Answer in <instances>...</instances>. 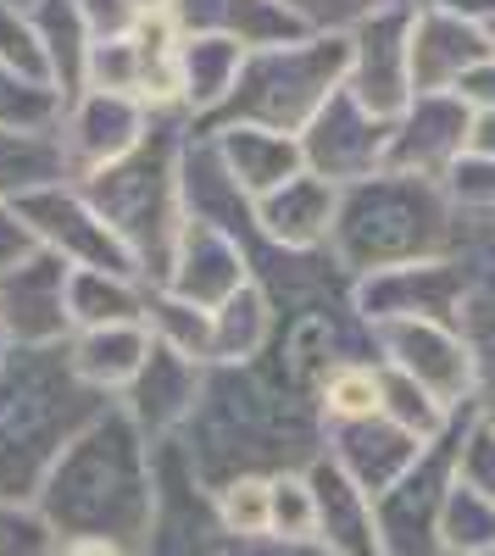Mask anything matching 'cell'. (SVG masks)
I'll use <instances>...</instances> for the list:
<instances>
[{
  "label": "cell",
  "mask_w": 495,
  "mask_h": 556,
  "mask_svg": "<svg viewBox=\"0 0 495 556\" xmlns=\"http://www.w3.org/2000/svg\"><path fill=\"white\" fill-rule=\"evenodd\" d=\"M178 434H185L178 445L206 490H223L245 473H295L301 462L312 468L323 456L318 401L262 356L240 367H212L201 379L190 424Z\"/></svg>",
  "instance_id": "1"
},
{
  "label": "cell",
  "mask_w": 495,
  "mask_h": 556,
  "mask_svg": "<svg viewBox=\"0 0 495 556\" xmlns=\"http://www.w3.org/2000/svg\"><path fill=\"white\" fill-rule=\"evenodd\" d=\"M39 518L56 540H106L117 551H140L156 518V479L145 434L123 406H106L89 429H78L39 484Z\"/></svg>",
  "instance_id": "2"
},
{
  "label": "cell",
  "mask_w": 495,
  "mask_h": 556,
  "mask_svg": "<svg viewBox=\"0 0 495 556\" xmlns=\"http://www.w3.org/2000/svg\"><path fill=\"white\" fill-rule=\"evenodd\" d=\"M462 206L445 195L440 178H407V173H373L363 184L340 190L329 256L351 273H390L412 262H440L457 245Z\"/></svg>",
  "instance_id": "3"
},
{
  "label": "cell",
  "mask_w": 495,
  "mask_h": 556,
  "mask_svg": "<svg viewBox=\"0 0 495 556\" xmlns=\"http://www.w3.org/2000/svg\"><path fill=\"white\" fill-rule=\"evenodd\" d=\"M106 412V395L73 379L67 351H12L0 367V501L45 484L62 445Z\"/></svg>",
  "instance_id": "4"
},
{
  "label": "cell",
  "mask_w": 495,
  "mask_h": 556,
  "mask_svg": "<svg viewBox=\"0 0 495 556\" xmlns=\"http://www.w3.org/2000/svg\"><path fill=\"white\" fill-rule=\"evenodd\" d=\"M178 151L185 139L173 134V112L151 117V134L123 162L78 178V195L101 212V223L134 251L140 278H167L178 228H185V195H178Z\"/></svg>",
  "instance_id": "5"
},
{
  "label": "cell",
  "mask_w": 495,
  "mask_h": 556,
  "mask_svg": "<svg viewBox=\"0 0 495 556\" xmlns=\"http://www.w3.org/2000/svg\"><path fill=\"white\" fill-rule=\"evenodd\" d=\"M351 67V39L345 34H306L290 45H267V51H245L240 78L206 123L195 128H267V134H290L323 112V101L345 84Z\"/></svg>",
  "instance_id": "6"
},
{
  "label": "cell",
  "mask_w": 495,
  "mask_h": 556,
  "mask_svg": "<svg viewBox=\"0 0 495 556\" xmlns=\"http://www.w3.org/2000/svg\"><path fill=\"white\" fill-rule=\"evenodd\" d=\"M468 424H473V406H457L445 434L429 440L412 468L373 501L384 556H445L440 551V506H445V490L457 479V451H462Z\"/></svg>",
  "instance_id": "7"
},
{
  "label": "cell",
  "mask_w": 495,
  "mask_h": 556,
  "mask_svg": "<svg viewBox=\"0 0 495 556\" xmlns=\"http://www.w3.org/2000/svg\"><path fill=\"white\" fill-rule=\"evenodd\" d=\"M12 212L34 235V245L62 256L67 267H78V273H112V278H134V285H145L134 251L112 235V228L101 223V212L89 206L78 190H67V184H51V190H34V195L12 201Z\"/></svg>",
  "instance_id": "8"
},
{
  "label": "cell",
  "mask_w": 495,
  "mask_h": 556,
  "mask_svg": "<svg viewBox=\"0 0 495 556\" xmlns=\"http://www.w3.org/2000/svg\"><path fill=\"white\" fill-rule=\"evenodd\" d=\"M368 329H373V345L384 351L379 362L423 384L445 412L473 406V351L457 329L423 323V317H390V323H368Z\"/></svg>",
  "instance_id": "9"
},
{
  "label": "cell",
  "mask_w": 495,
  "mask_h": 556,
  "mask_svg": "<svg viewBox=\"0 0 495 556\" xmlns=\"http://www.w3.org/2000/svg\"><path fill=\"white\" fill-rule=\"evenodd\" d=\"M468 295H473L468 267L457 256H440V262H412V267H390V273L356 278V317L363 323L423 317V323H445V329L462 334Z\"/></svg>",
  "instance_id": "10"
},
{
  "label": "cell",
  "mask_w": 495,
  "mask_h": 556,
  "mask_svg": "<svg viewBox=\"0 0 495 556\" xmlns=\"http://www.w3.org/2000/svg\"><path fill=\"white\" fill-rule=\"evenodd\" d=\"M384 151H390V123L373 117L368 106H356V96L345 84L323 101V112L301 128L306 173L329 178L334 190H351V184L384 173Z\"/></svg>",
  "instance_id": "11"
},
{
  "label": "cell",
  "mask_w": 495,
  "mask_h": 556,
  "mask_svg": "<svg viewBox=\"0 0 495 556\" xmlns=\"http://www.w3.org/2000/svg\"><path fill=\"white\" fill-rule=\"evenodd\" d=\"M345 39H351L345 89L356 96V106H368L373 117L395 123L401 112L412 106V67H407L412 7H384V12L363 17Z\"/></svg>",
  "instance_id": "12"
},
{
  "label": "cell",
  "mask_w": 495,
  "mask_h": 556,
  "mask_svg": "<svg viewBox=\"0 0 495 556\" xmlns=\"http://www.w3.org/2000/svg\"><path fill=\"white\" fill-rule=\"evenodd\" d=\"M468 128H473V106L462 96H412V106L390 123L384 173L445 184V173L468 156Z\"/></svg>",
  "instance_id": "13"
},
{
  "label": "cell",
  "mask_w": 495,
  "mask_h": 556,
  "mask_svg": "<svg viewBox=\"0 0 495 556\" xmlns=\"http://www.w3.org/2000/svg\"><path fill=\"white\" fill-rule=\"evenodd\" d=\"M495 56L484 23L452 12V7H423L412 12L407 39V67H412V96H457V84Z\"/></svg>",
  "instance_id": "14"
},
{
  "label": "cell",
  "mask_w": 495,
  "mask_h": 556,
  "mask_svg": "<svg viewBox=\"0 0 495 556\" xmlns=\"http://www.w3.org/2000/svg\"><path fill=\"white\" fill-rule=\"evenodd\" d=\"M67 262L51 251H34L17 267L0 273V329L17 340V351L62 345L67 334Z\"/></svg>",
  "instance_id": "15"
},
{
  "label": "cell",
  "mask_w": 495,
  "mask_h": 556,
  "mask_svg": "<svg viewBox=\"0 0 495 556\" xmlns=\"http://www.w3.org/2000/svg\"><path fill=\"white\" fill-rule=\"evenodd\" d=\"M151 117L140 101L128 96H101V89H84L78 101H67L62 112V151H67V173L89 178L112 162H123L140 139L151 134Z\"/></svg>",
  "instance_id": "16"
},
{
  "label": "cell",
  "mask_w": 495,
  "mask_h": 556,
  "mask_svg": "<svg viewBox=\"0 0 495 556\" xmlns=\"http://www.w3.org/2000/svg\"><path fill=\"white\" fill-rule=\"evenodd\" d=\"M245 285H251V273H245L240 245L223 235V228L185 217V228H178V245H173V262H167V278H162V290L178 295V301H190V306H201V312H217L223 301L240 295Z\"/></svg>",
  "instance_id": "17"
},
{
  "label": "cell",
  "mask_w": 495,
  "mask_h": 556,
  "mask_svg": "<svg viewBox=\"0 0 495 556\" xmlns=\"http://www.w3.org/2000/svg\"><path fill=\"white\" fill-rule=\"evenodd\" d=\"M201 379H206L201 362L178 356V351H167V345H151L145 367H140V374H134V384L123 390L128 424L140 429L151 445H162L173 429L190 424V412H195V401H201Z\"/></svg>",
  "instance_id": "18"
},
{
  "label": "cell",
  "mask_w": 495,
  "mask_h": 556,
  "mask_svg": "<svg viewBox=\"0 0 495 556\" xmlns=\"http://www.w3.org/2000/svg\"><path fill=\"white\" fill-rule=\"evenodd\" d=\"M323 456L363 490L368 501H379L401 473L423 456V440H412L407 429H395L390 417H363V424H329V445Z\"/></svg>",
  "instance_id": "19"
},
{
  "label": "cell",
  "mask_w": 495,
  "mask_h": 556,
  "mask_svg": "<svg viewBox=\"0 0 495 556\" xmlns=\"http://www.w3.org/2000/svg\"><path fill=\"white\" fill-rule=\"evenodd\" d=\"M173 23H178V34L234 39L240 51H267V45H290V39L312 34L284 0H178Z\"/></svg>",
  "instance_id": "20"
},
{
  "label": "cell",
  "mask_w": 495,
  "mask_h": 556,
  "mask_svg": "<svg viewBox=\"0 0 495 556\" xmlns=\"http://www.w3.org/2000/svg\"><path fill=\"white\" fill-rule=\"evenodd\" d=\"M334 206H340V190L318 173H295L284 190L262 195L251 206L262 240H274L284 251H329V228H334Z\"/></svg>",
  "instance_id": "21"
},
{
  "label": "cell",
  "mask_w": 495,
  "mask_h": 556,
  "mask_svg": "<svg viewBox=\"0 0 495 556\" xmlns=\"http://www.w3.org/2000/svg\"><path fill=\"white\" fill-rule=\"evenodd\" d=\"M201 134H206V128H201ZM206 139H212L223 173L234 178V190H240L251 206H256L262 195L284 190L295 173H306L301 139H290V134H267V128H212Z\"/></svg>",
  "instance_id": "22"
},
{
  "label": "cell",
  "mask_w": 495,
  "mask_h": 556,
  "mask_svg": "<svg viewBox=\"0 0 495 556\" xmlns=\"http://www.w3.org/2000/svg\"><path fill=\"white\" fill-rule=\"evenodd\" d=\"M306 484H312V501H318V540H323L329 556H384L373 501L356 490L329 456H318L306 468Z\"/></svg>",
  "instance_id": "23"
},
{
  "label": "cell",
  "mask_w": 495,
  "mask_h": 556,
  "mask_svg": "<svg viewBox=\"0 0 495 556\" xmlns=\"http://www.w3.org/2000/svg\"><path fill=\"white\" fill-rule=\"evenodd\" d=\"M151 329L145 323H117V329H78L67 351V367H73V379L89 384L96 395H112V390H128L134 374L145 367L151 356Z\"/></svg>",
  "instance_id": "24"
},
{
  "label": "cell",
  "mask_w": 495,
  "mask_h": 556,
  "mask_svg": "<svg viewBox=\"0 0 495 556\" xmlns=\"http://www.w3.org/2000/svg\"><path fill=\"white\" fill-rule=\"evenodd\" d=\"M240 62H245V51L234 39L185 34L178 39V112H195V123H206L223 101H229Z\"/></svg>",
  "instance_id": "25"
},
{
  "label": "cell",
  "mask_w": 495,
  "mask_h": 556,
  "mask_svg": "<svg viewBox=\"0 0 495 556\" xmlns=\"http://www.w3.org/2000/svg\"><path fill=\"white\" fill-rule=\"evenodd\" d=\"M67 151L62 134H17L0 128V206H12L34 190H51V184H67Z\"/></svg>",
  "instance_id": "26"
},
{
  "label": "cell",
  "mask_w": 495,
  "mask_h": 556,
  "mask_svg": "<svg viewBox=\"0 0 495 556\" xmlns=\"http://www.w3.org/2000/svg\"><path fill=\"white\" fill-rule=\"evenodd\" d=\"M279 334V317L267 306V295L256 285H245L240 295H229L212 312V367H240L256 362Z\"/></svg>",
  "instance_id": "27"
},
{
  "label": "cell",
  "mask_w": 495,
  "mask_h": 556,
  "mask_svg": "<svg viewBox=\"0 0 495 556\" xmlns=\"http://www.w3.org/2000/svg\"><path fill=\"white\" fill-rule=\"evenodd\" d=\"M39 45H45V62H51V84H62V101H78L84 96V67H89V28L78 17L73 0H39L28 12Z\"/></svg>",
  "instance_id": "28"
},
{
  "label": "cell",
  "mask_w": 495,
  "mask_h": 556,
  "mask_svg": "<svg viewBox=\"0 0 495 556\" xmlns=\"http://www.w3.org/2000/svg\"><path fill=\"white\" fill-rule=\"evenodd\" d=\"M145 285L112 273H67V323L78 329H117V323H145Z\"/></svg>",
  "instance_id": "29"
},
{
  "label": "cell",
  "mask_w": 495,
  "mask_h": 556,
  "mask_svg": "<svg viewBox=\"0 0 495 556\" xmlns=\"http://www.w3.org/2000/svg\"><path fill=\"white\" fill-rule=\"evenodd\" d=\"M145 323H151V340H156V345H167V351H178V356L212 367V312L178 301V295H167V290H151V295H145Z\"/></svg>",
  "instance_id": "30"
},
{
  "label": "cell",
  "mask_w": 495,
  "mask_h": 556,
  "mask_svg": "<svg viewBox=\"0 0 495 556\" xmlns=\"http://www.w3.org/2000/svg\"><path fill=\"white\" fill-rule=\"evenodd\" d=\"M379 417H390L395 429H407L412 440H440L445 424H452V412H445L423 384H412L407 374H395V367L379 362Z\"/></svg>",
  "instance_id": "31"
},
{
  "label": "cell",
  "mask_w": 495,
  "mask_h": 556,
  "mask_svg": "<svg viewBox=\"0 0 495 556\" xmlns=\"http://www.w3.org/2000/svg\"><path fill=\"white\" fill-rule=\"evenodd\" d=\"M495 545V506L484 495H473L462 479H452L440 506V551L445 556H479Z\"/></svg>",
  "instance_id": "32"
},
{
  "label": "cell",
  "mask_w": 495,
  "mask_h": 556,
  "mask_svg": "<svg viewBox=\"0 0 495 556\" xmlns=\"http://www.w3.org/2000/svg\"><path fill=\"white\" fill-rule=\"evenodd\" d=\"M462 340L473 351V417L484 429H495V290L468 295Z\"/></svg>",
  "instance_id": "33"
},
{
  "label": "cell",
  "mask_w": 495,
  "mask_h": 556,
  "mask_svg": "<svg viewBox=\"0 0 495 556\" xmlns=\"http://www.w3.org/2000/svg\"><path fill=\"white\" fill-rule=\"evenodd\" d=\"M267 534H279L284 545L318 540V501H312L306 473H274L267 479Z\"/></svg>",
  "instance_id": "34"
},
{
  "label": "cell",
  "mask_w": 495,
  "mask_h": 556,
  "mask_svg": "<svg viewBox=\"0 0 495 556\" xmlns=\"http://www.w3.org/2000/svg\"><path fill=\"white\" fill-rule=\"evenodd\" d=\"M318 412L329 424H363L379 417V362H351L318 384Z\"/></svg>",
  "instance_id": "35"
},
{
  "label": "cell",
  "mask_w": 495,
  "mask_h": 556,
  "mask_svg": "<svg viewBox=\"0 0 495 556\" xmlns=\"http://www.w3.org/2000/svg\"><path fill=\"white\" fill-rule=\"evenodd\" d=\"M212 518L229 540H267V479L245 473L234 484L212 490Z\"/></svg>",
  "instance_id": "36"
},
{
  "label": "cell",
  "mask_w": 495,
  "mask_h": 556,
  "mask_svg": "<svg viewBox=\"0 0 495 556\" xmlns=\"http://www.w3.org/2000/svg\"><path fill=\"white\" fill-rule=\"evenodd\" d=\"M67 112V101L56 89H39L23 84L0 67V128H17V134H56V117Z\"/></svg>",
  "instance_id": "37"
},
{
  "label": "cell",
  "mask_w": 495,
  "mask_h": 556,
  "mask_svg": "<svg viewBox=\"0 0 495 556\" xmlns=\"http://www.w3.org/2000/svg\"><path fill=\"white\" fill-rule=\"evenodd\" d=\"M0 67H7L12 78L23 84H39L51 89V62H45V45L34 34V23L12 7H0Z\"/></svg>",
  "instance_id": "38"
},
{
  "label": "cell",
  "mask_w": 495,
  "mask_h": 556,
  "mask_svg": "<svg viewBox=\"0 0 495 556\" xmlns=\"http://www.w3.org/2000/svg\"><path fill=\"white\" fill-rule=\"evenodd\" d=\"M284 7L312 28V34H351L363 17L384 12V7H407V0H284Z\"/></svg>",
  "instance_id": "39"
},
{
  "label": "cell",
  "mask_w": 495,
  "mask_h": 556,
  "mask_svg": "<svg viewBox=\"0 0 495 556\" xmlns=\"http://www.w3.org/2000/svg\"><path fill=\"white\" fill-rule=\"evenodd\" d=\"M51 551H56L51 523L17 501H0V556H51Z\"/></svg>",
  "instance_id": "40"
},
{
  "label": "cell",
  "mask_w": 495,
  "mask_h": 556,
  "mask_svg": "<svg viewBox=\"0 0 495 556\" xmlns=\"http://www.w3.org/2000/svg\"><path fill=\"white\" fill-rule=\"evenodd\" d=\"M457 479H462L473 495H484V501L495 506V429H484L479 417H473L468 434H462V451H457Z\"/></svg>",
  "instance_id": "41"
},
{
  "label": "cell",
  "mask_w": 495,
  "mask_h": 556,
  "mask_svg": "<svg viewBox=\"0 0 495 556\" xmlns=\"http://www.w3.org/2000/svg\"><path fill=\"white\" fill-rule=\"evenodd\" d=\"M445 195H452L462 212H495V162L462 156L452 173H445Z\"/></svg>",
  "instance_id": "42"
},
{
  "label": "cell",
  "mask_w": 495,
  "mask_h": 556,
  "mask_svg": "<svg viewBox=\"0 0 495 556\" xmlns=\"http://www.w3.org/2000/svg\"><path fill=\"white\" fill-rule=\"evenodd\" d=\"M39 245H34V235H28V228L17 223V212L12 206H0V273H7V267H17L23 256H34Z\"/></svg>",
  "instance_id": "43"
},
{
  "label": "cell",
  "mask_w": 495,
  "mask_h": 556,
  "mask_svg": "<svg viewBox=\"0 0 495 556\" xmlns=\"http://www.w3.org/2000/svg\"><path fill=\"white\" fill-rule=\"evenodd\" d=\"M457 96L473 106V112H495V56L484 67H473L462 84H457Z\"/></svg>",
  "instance_id": "44"
},
{
  "label": "cell",
  "mask_w": 495,
  "mask_h": 556,
  "mask_svg": "<svg viewBox=\"0 0 495 556\" xmlns=\"http://www.w3.org/2000/svg\"><path fill=\"white\" fill-rule=\"evenodd\" d=\"M468 156L495 162V112H473V128H468Z\"/></svg>",
  "instance_id": "45"
},
{
  "label": "cell",
  "mask_w": 495,
  "mask_h": 556,
  "mask_svg": "<svg viewBox=\"0 0 495 556\" xmlns=\"http://www.w3.org/2000/svg\"><path fill=\"white\" fill-rule=\"evenodd\" d=\"M123 7H128V17H173L178 0H123Z\"/></svg>",
  "instance_id": "46"
},
{
  "label": "cell",
  "mask_w": 495,
  "mask_h": 556,
  "mask_svg": "<svg viewBox=\"0 0 495 556\" xmlns=\"http://www.w3.org/2000/svg\"><path fill=\"white\" fill-rule=\"evenodd\" d=\"M452 12H462V17H473V23H490L495 17V0H445Z\"/></svg>",
  "instance_id": "47"
},
{
  "label": "cell",
  "mask_w": 495,
  "mask_h": 556,
  "mask_svg": "<svg viewBox=\"0 0 495 556\" xmlns=\"http://www.w3.org/2000/svg\"><path fill=\"white\" fill-rule=\"evenodd\" d=\"M62 556H123L117 545H106V540H67V551Z\"/></svg>",
  "instance_id": "48"
},
{
  "label": "cell",
  "mask_w": 495,
  "mask_h": 556,
  "mask_svg": "<svg viewBox=\"0 0 495 556\" xmlns=\"http://www.w3.org/2000/svg\"><path fill=\"white\" fill-rule=\"evenodd\" d=\"M0 7H12V12H23V17H28V12L39 7V0H0Z\"/></svg>",
  "instance_id": "49"
},
{
  "label": "cell",
  "mask_w": 495,
  "mask_h": 556,
  "mask_svg": "<svg viewBox=\"0 0 495 556\" xmlns=\"http://www.w3.org/2000/svg\"><path fill=\"white\" fill-rule=\"evenodd\" d=\"M7 362H12V334L0 329V367H7Z\"/></svg>",
  "instance_id": "50"
},
{
  "label": "cell",
  "mask_w": 495,
  "mask_h": 556,
  "mask_svg": "<svg viewBox=\"0 0 495 556\" xmlns=\"http://www.w3.org/2000/svg\"><path fill=\"white\" fill-rule=\"evenodd\" d=\"M407 7H412V12H423V7H445V0H407Z\"/></svg>",
  "instance_id": "51"
},
{
  "label": "cell",
  "mask_w": 495,
  "mask_h": 556,
  "mask_svg": "<svg viewBox=\"0 0 495 556\" xmlns=\"http://www.w3.org/2000/svg\"><path fill=\"white\" fill-rule=\"evenodd\" d=\"M484 34H490V45H495V17H490V23H484Z\"/></svg>",
  "instance_id": "52"
},
{
  "label": "cell",
  "mask_w": 495,
  "mask_h": 556,
  "mask_svg": "<svg viewBox=\"0 0 495 556\" xmlns=\"http://www.w3.org/2000/svg\"><path fill=\"white\" fill-rule=\"evenodd\" d=\"M479 556H495V545H490V551H479Z\"/></svg>",
  "instance_id": "53"
}]
</instances>
